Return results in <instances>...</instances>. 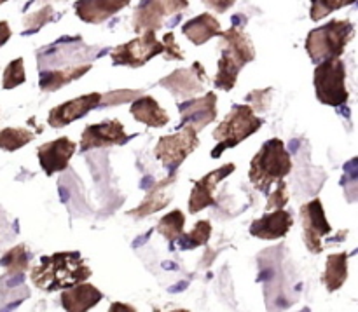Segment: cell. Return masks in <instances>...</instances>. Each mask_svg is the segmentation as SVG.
Wrapping results in <instances>:
<instances>
[{
	"label": "cell",
	"instance_id": "6da1fadb",
	"mask_svg": "<svg viewBox=\"0 0 358 312\" xmlns=\"http://www.w3.org/2000/svg\"><path fill=\"white\" fill-rule=\"evenodd\" d=\"M91 276V269L79 251H58L45 255L31 269V283L44 292L69 290Z\"/></svg>",
	"mask_w": 358,
	"mask_h": 312
},
{
	"label": "cell",
	"instance_id": "7a4b0ae2",
	"mask_svg": "<svg viewBox=\"0 0 358 312\" xmlns=\"http://www.w3.org/2000/svg\"><path fill=\"white\" fill-rule=\"evenodd\" d=\"M292 171V157L280 138H271L250 161L248 180L262 194L269 195L271 185L282 181Z\"/></svg>",
	"mask_w": 358,
	"mask_h": 312
},
{
	"label": "cell",
	"instance_id": "3957f363",
	"mask_svg": "<svg viewBox=\"0 0 358 312\" xmlns=\"http://www.w3.org/2000/svg\"><path fill=\"white\" fill-rule=\"evenodd\" d=\"M220 37H222L224 47L222 52H220L219 63H217L219 70H217L213 84L219 89L231 91L236 86L240 70L247 63L254 61L255 49L250 37L245 31H241L240 28L231 27L229 30L220 31Z\"/></svg>",
	"mask_w": 358,
	"mask_h": 312
},
{
	"label": "cell",
	"instance_id": "277c9868",
	"mask_svg": "<svg viewBox=\"0 0 358 312\" xmlns=\"http://www.w3.org/2000/svg\"><path fill=\"white\" fill-rule=\"evenodd\" d=\"M355 35V28L348 20H332L308 34L304 47L311 61L322 63L325 59H338Z\"/></svg>",
	"mask_w": 358,
	"mask_h": 312
},
{
	"label": "cell",
	"instance_id": "5b68a950",
	"mask_svg": "<svg viewBox=\"0 0 358 312\" xmlns=\"http://www.w3.org/2000/svg\"><path fill=\"white\" fill-rule=\"evenodd\" d=\"M261 126L262 121L248 105H234L233 110L226 115V119L213 131V138L217 140L215 149L212 150L213 159L222 156L227 149H234L236 145H240L248 136L259 131Z\"/></svg>",
	"mask_w": 358,
	"mask_h": 312
},
{
	"label": "cell",
	"instance_id": "8992f818",
	"mask_svg": "<svg viewBox=\"0 0 358 312\" xmlns=\"http://www.w3.org/2000/svg\"><path fill=\"white\" fill-rule=\"evenodd\" d=\"M313 86L320 103L329 105V107L345 105L350 98L348 89H346L345 61L338 58L318 63L313 73Z\"/></svg>",
	"mask_w": 358,
	"mask_h": 312
},
{
	"label": "cell",
	"instance_id": "52a82bcc",
	"mask_svg": "<svg viewBox=\"0 0 358 312\" xmlns=\"http://www.w3.org/2000/svg\"><path fill=\"white\" fill-rule=\"evenodd\" d=\"M198 133L191 126H185V128L178 129L175 135H166L159 138L154 154H156L157 161H161L163 166L171 170V173H173L198 149Z\"/></svg>",
	"mask_w": 358,
	"mask_h": 312
},
{
	"label": "cell",
	"instance_id": "ba28073f",
	"mask_svg": "<svg viewBox=\"0 0 358 312\" xmlns=\"http://www.w3.org/2000/svg\"><path fill=\"white\" fill-rule=\"evenodd\" d=\"M157 54H163V44L157 40L156 34L145 31L140 37L112 49L110 59L117 66H143Z\"/></svg>",
	"mask_w": 358,
	"mask_h": 312
},
{
	"label": "cell",
	"instance_id": "9c48e42d",
	"mask_svg": "<svg viewBox=\"0 0 358 312\" xmlns=\"http://www.w3.org/2000/svg\"><path fill=\"white\" fill-rule=\"evenodd\" d=\"M301 220H303L304 229V244H306L311 253L320 255L324 251L322 237L329 236L332 232L331 223L325 218V211L320 199L317 198L303 205V208H301Z\"/></svg>",
	"mask_w": 358,
	"mask_h": 312
},
{
	"label": "cell",
	"instance_id": "30bf717a",
	"mask_svg": "<svg viewBox=\"0 0 358 312\" xmlns=\"http://www.w3.org/2000/svg\"><path fill=\"white\" fill-rule=\"evenodd\" d=\"M208 75L203 70L201 63L194 61L191 68H178L173 73L159 80V86L170 91L175 98H191L205 91Z\"/></svg>",
	"mask_w": 358,
	"mask_h": 312
},
{
	"label": "cell",
	"instance_id": "8fae6325",
	"mask_svg": "<svg viewBox=\"0 0 358 312\" xmlns=\"http://www.w3.org/2000/svg\"><path fill=\"white\" fill-rule=\"evenodd\" d=\"M187 6V2H170V0H164V2H156V0L142 2L136 7L135 16H133V28L140 35L145 34V31L156 34L157 30L163 28L164 17L177 13V10L185 9Z\"/></svg>",
	"mask_w": 358,
	"mask_h": 312
},
{
	"label": "cell",
	"instance_id": "7c38bea8",
	"mask_svg": "<svg viewBox=\"0 0 358 312\" xmlns=\"http://www.w3.org/2000/svg\"><path fill=\"white\" fill-rule=\"evenodd\" d=\"M180 112V124L178 129L191 126L196 133L201 131L217 119V94L206 93L201 98H192L178 105Z\"/></svg>",
	"mask_w": 358,
	"mask_h": 312
},
{
	"label": "cell",
	"instance_id": "4fadbf2b",
	"mask_svg": "<svg viewBox=\"0 0 358 312\" xmlns=\"http://www.w3.org/2000/svg\"><path fill=\"white\" fill-rule=\"evenodd\" d=\"M129 140L126 135L124 126L122 122L115 121H105L100 124H90L84 128L83 138H80L79 150L80 152H87L91 149H103V147L112 145H122Z\"/></svg>",
	"mask_w": 358,
	"mask_h": 312
},
{
	"label": "cell",
	"instance_id": "5bb4252c",
	"mask_svg": "<svg viewBox=\"0 0 358 312\" xmlns=\"http://www.w3.org/2000/svg\"><path fill=\"white\" fill-rule=\"evenodd\" d=\"M234 170H236V164L227 163L224 164V166H220L219 170L212 171V173H208L206 177H203L201 180L194 181V188H192L191 198H189V211H191V215H196V213L208 208V206L217 205L215 201L217 184H220L224 178L229 177Z\"/></svg>",
	"mask_w": 358,
	"mask_h": 312
},
{
	"label": "cell",
	"instance_id": "9a60e30c",
	"mask_svg": "<svg viewBox=\"0 0 358 312\" xmlns=\"http://www.w3.org/2000/svg\"><path fill=\"white\" fill-rule=\"evenodd\" d=\"M101 101L100 93H90L84 94V96L73 98V100L65 101V103L58 105V107L52 108L48 115V124L51 128H65V126L72 124L77 119L84 117L87 112H91L93 108H96Z\"/></svg>",
	"mask_w": 358,
	"mask_h": 312
},
{
	"label": "cell",
	"instance_id": "2e32d148",
	"mask_svg": "<svg viewBox=\"0 0 358 312\" xmlns=\"http://www.w3.org/2000/svg\"><path fill=\"white\" fill-rule=\"evenodd\" d=\"M76 143L70 138H66V136H62V138H56L52 142H48L38 147V163H41L44 173L51 177V174L58 173V171L66 170L70 159L76 154Z\"/></svg>",
	"mask_w": 358,
	"mask_h": 312
},
{
	"label": "cell",
	"instance_id": "e0dca14e",
	"mask_svg": "<svg viewBox=\"0 0 358 312\" xmlns=\"http://www.w3.org/2000/svg\"><path fill=\"white\" fill-rule=\"evenodd\" d=\"M292 215L289 211H285V209H276V211L264 213L261 218L252 222L250 234L254 237H259V239L275 241L287 236V232L292 229Z\"/></svg>",
	"mask_w": 358,
	"mask_h": 312
},
{
	"label": "cell",
	"instance_id": "ac0fdd59",
	"mask_svg": "<svg viewBox=\"0 0 358 312\" xmlns=\"http://www.w3.org/2000/svg\"><path fill=\"white\" fill-rule=\"evenodd\" d=\"M101 299H103V293L96 286L80 283L62 293V306L66 312H87Z\"/></svg>",
	"mask_w": 358,
	"mask_h": 312
},
{
	"label": "cell",
	"instance_id": "d6986e66",
	"mask_svg": "<svg viewBox=\"0 0 358 312\" xmlns=\"http://www.w3.org/2000/svg\"><path fill=\"white\" fill-rule=\"evenodd\" d=\"M128 3V0H94V2L80 0V2H76V14L84 23L98 24L114 16L117 10H121Z\"/></svg>",
	"mask_w": 358,
	"mask_h": 312
},
{
	"label": "cell",
	"instance_id": "ffe728a7",
	"mask_svg": "<svg viewBox=\"0 0 358 312\" xmlns=\"http://www.w3.org/2000/svg\"><path fill=\"white\" fill-rule=\"evenodd\" d=\"M175 180H177V178H175V173H171L168 178L157 181L156 187H152L149 192H147L145 199L140 202L138 208L128 211V215L135 216V218H143V216H149L152 215V213L159 211V209L166 208L171 201V195H170V191H168V187H170Z\"/></svg>",
	"mask_w": 358,
	"mask_h": 312
},
{
	"label": "cell",
	"instance_id": "44dd1931",
	"mask_svg": "<svg viewBox=\"0 0 358 312\" xmlns=\"http://www.w3.org/2000/svg\"><path fill=\"white\" fill-rule=\"evenodd\" d=\"M129 114L135 117V121L150 126V128H163L170 122L168 112L152 96L136 98L129 107Z\"/></svg>",
	"mask_w": 358,
	"mask_h": 312
},
{
	"label": "cell",
	"instance_id": "7402d4cb",
	"mask_svg": "<svg viewBox=\"0 0 358 312\" xmlns=\"http://www.w3.org/2000/svg\"><path fill=\"white\" fill-rule=\"evenodd\" d=\"M182 34L196 45H201L208 42L210 38L220 35V23L215 16L205 13L192 17L182 27Z\"/></svg>",
	"mask_w": 358,
	"mask_h": 312
},
{
	"label": "cell",
	"instance_id": "603a6c76",
	"mask_svg": "<svg viewBox=\"0 0 358 312\" xmlns=\"http://www.w3.org/2000/svg\"><path fill=\"white\" fill-rule=\"evenodd\" d=\"M91 70V65H79V66H66L62 70H52V72H44L41 73V80H38V86L42 91H58L59 87L66 86L72 80L80 79L84 73H87Z\"/></svg>",
	"mask_w": 358,
	"mask_h": 312
},
{
	"label": "cell",
	"instance_id": "cb8c5ba5",
	"mask_svg": "<svg viewBox=\"0 0 358 312\" xmlns=\"http://www.w3.org/2000/svg\"><path fill=\"white\" fill-rule=\"evenodd\" d=\"M346 278H348V253L331 255L327 258L325 274L322 278L329 292H336V290L341 288Z\"/></svg>",
	"mask_w": 358,
	"mask_h": 312
},
{
	"label": "cell",
	"instance_id": "d4e9b609",
	"mask_svg": "<svg viewBox=\"0 0 358 312\" xmlns=\"http://www.w3.org/2000/svg\"><path fill=\"white\" fill-rule=\"evenodd\" d=\"M184 225H185V215L180 209H175V211L168 213L163 218L157 222V232L164 237V239L170 243V246L173 248L175 243L178 241V237L184 234Z\"/></svg>",
	"mask_w": 358,
	"mask_h": 312
},
{
	"label": "cell",
	"instance_id": "484cf974",
	"mask_svg": "<svg viewBox=\"0 0 358 312\" xmlns=\"http://www.w3.org/2000/svg\"><path fill=\"white\" fill-rule=\"evenodd\" d=\"M210 236H212V223L208 220H199L194 225V229L189 234H182L178 237V246L182 250H194V248L203 246L208 243Z\"/></svg>",
	"mask_w": 358,
	"mask_h": 312
},
{
	"label": "cell",
	"instance_id": "4316f807",
	"mask_svg": "<svg viewBox=\"0 0 358 312\" xmlns=\"http://www.w3.org/2000/svg\"><path fill=\"white\" fill-rule=\"evenodd\" d=\"M34 138L35 135L28 129L6 128L0 131V149L6 152H14V150H20L21 147L28 145Z\"/></svg>",
	"mask_w": 358,
	"mask_h": 312
},
{
	"label": "cell",
	"instance_id": "83f0119b",
	"mask_svg": "<svg viewBox=\"0 0 358 312\" xmlns=\"http://www.w3.org/2000/svg\"><path fill=\"white\" fill-rule=\"evenodd\" d=\"M28 251L23 244L20 246H14L13 250L7 251L6 255L2 257L0 260V267H6L7 269V274H21L28 269Z\"/></svg>",
	"mask_w": 358,
	"mask_h": 312
},
{
	"label": "cell",
	"instance_id": "f1b7e54d",
	"mask_svg": "<svg viewBox=\"0 0 358 312\" xmlns=\"http://www.w3.org/2000/svg\"><path fill=\"white\" fill-rule=\"evenodd\" d=\"M27 80V73H24V61L23 58H16L6 66L3 70L2 87L3 89H14V87L21 86Z\"/></svg>",
	"mask_w": 358,
	"mask_h": 312
},
{
	"label": "cell",
	"instance_id": "f546056e",
	"mask_svg": "<svg viewBox=\"0 0 358 312\" xmlns=\"http://www.w3.org/2000/svg\"><path fill=\"white\" fill-rule=\"evenodd\" d=\"M350 3H353V0H345V2H334V0H315V2H311V10H310V16L313 21H320L324 20L325 16H329L331 13H334V10L341 9V7L345 6H350Z\"/></svg>",
	"mask_w": 358,
	"mask_h": 312
},
{
	"label": "cell",
	"instance_id": "4dcf8cb0",
	"mask_svg": "<svg viewBox=\"0 0 358 312\" xmlns=\"http://www.w3.org/2000/svg\"><path fill=\"white\" fill-rule=\"evenodd\" d=\"M289 191H287L285 180L278 181V187L273 194L268 195V205H266V209L269 211H276V209H283V206L289 202Z\"/></svg>",
	"mask_w": 358,
	"mask_h": 312
},
{
	"label": "cell",
	"instance_id": "1f68e13d",
	"mask_svg": "<svg viewBox=\"0 0 358 312\" xmlns=\"http://www.w3.org/2000/svg\"><path fill=\"white\" fill-rule=\"evenodd\" d=\"M140 91H131V89H124V91H110V93H107L103 96L101 94V101L98 107H112V105H119V103H128V101H131L133 98L138 96Z\"/></svg>",
	"mask_w": 358,
	"mask_h": 312
},
{
	"label": "cell",
	"instance_id": "d6a6232c",
	"mask_svg": "<svg viewBox=\"0 0 358 312\" xmlns=\"http://www.w3.org/2000/svg\"><path fill=\"white\" fill-rule=\"evenodd\" d=\"M163 54L166 59H177V61H184V52H182L180 45L175 42L173 34H166L163 37Z\"/></svg>",
	"mask_w": 358,
	"mask_h": 312
},
{
	"label": "cell",
	"instance_id": "836d02e7",
	"mask_svg": "<svg viewBox=\"0 0 358 312\" xmlns=\"http://www.w3.org/2000/svg\"><path fill=\"white\" fill-rule=\"evenodd\" d=\"M271 87L264 91H252V94H248L247 101L252 105V110H268L269 107V101H271Z\"/></svg>",
	"mask_w": 358,
	"mask_h": 312
},
{
	"label": "cell",
	"instance_id": "e575fe53",
	"mask_svg": "<svg viewBox=\"0 0 358 312\" xmlns=\"http://www.w3.org/2000/svg\"><path fill=\"white\" fill-rule=\"evenodd\" d=\"M51 13H52V7L45 6V7H42V9L38 10V13L31 14V16L27 20V24H28V27H30V24L34 23V21H37V23L34 24V28H31L30 34H34V31H37L38 28L42 27V24L48 23V21H49V14H51Z\"/></svg>",
	"mask_w": 358,
	"mask_h": 312
},
{
	"label": "cell",
	"instance_id": "d590c367",
	"mask_svg": "<svg viewBox=\"0 0 358 312\" xmlns=\"http://www.w3.org/2000/svg\"><path fill=\"white\" fill-rule=\"evenodd\" d=\"M10 35H13V31H10L9 23L7 21H0V47L9 40Z\"/></svg>",
	"mask_w": 358,
	"mask_h": 312
},
{
	"label": "cell",
	"instance_id": "8d00e7d4",
	"mask_svg": "<svg viewBox=\"0 0 358 312\" xmlns=\"http://www.w3.org/2000/svg\"><path fill=\"white\" fill-rule=\"evenodd\" d=\"M108 312H136V309L124 302H114L110 306V309H108Z\"/></svg>",
	"mask_w": 358,
	"mask_h": 312
},
{
	"label": "cell",
	"instance_id": "74e56055",
	"mask_svg": "<svg viewBox=\"0 0 358 312\" xmlns=\"http://www.w3.org/2000/svg\"><path fill=\"white\" fill-rule=\"evenodd\" d=\"M210 3H212V2H210ZM212 6H217V3H212ZM231 6H233V2H226V3H224V6H222V3H220V7H231ZM220 10V13H222V9H219Z\"/></svg>",
	"mask_w": 358,
	"mask_h": 312
},
{
	"label": "cell",
	"instance_id": "f35d334b",
	"mask_svg": "<svg viewBox=\"0 0 358 312\" xmlns=\"http://www.w3.org/2000/svg\"><path fill=\"white\" fill-rule=\"evenodd\" d=\"M171 312H191V311H185V309H177V311H171Z\"/></svg>",
	"mask_w": 358,
	"mask_h": 312
}]
</instances>
